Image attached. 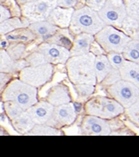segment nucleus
Wrapping results in <instances>:
<instances>
[{
  "mask_svg": "<svg viewBox=\"0 0 139 157\" xmlns=\"http://www.w3.org/2000/svg\"><path fill=\"white\" fill-rule=\"evenodd\" d=\"M75 9L56 6L52 10L47 20L60 29H69Z\"/></svg>",
  "mask_w": 139,
  "mask_h": 157,
  "instance_id": "4468645a",
  "label": "nucleus"
},
{
  "mask_svg": "<svg viewBox=\"0 0 139 157\" xmlns=\"http://www.w3.org/2000/svg\"><path fill=\"white\" fill-rule=\"evenodd\" d=\"M57 6V0H34L22 5V14L30 22L47 20L52 10Z\"/></svg>",
  "mask_w": 139,
  "mask_h": 157,
  "instance_id": "1a4fd4ad",
  "label": "nucleus"
},
{
  "mask_svg": "<svg viewBox=\"0 0 139 157\" xmlns=\"http://www.w3.org/2000/svg\"><path fill=\"white\" fill-rule=\"evenodd\" d=\"M106 56L112 67L116 69H119L125 61V58L121 52H108Z\"/></svg>",
  "mask_w": 139,
  "mask_h": 157,
  "instance_id": "473e14b6",
  "label": "nucleus"
},
{
  "mask_svg": "<svg viewBox=\"0 0 139 157\" xmlns=\"http://www.w3.org/2000/svg\"><path fill=\"white\" fill-rule=\"evenodd\" d=\"M54 74V65L47 63L39 66H26L20 70L19 78L24 83L39 88L48 83Z\"/></svg>",
  "mask_w": 139,
  "mask_h": 157,
  "instance_id": "423d86ee",
  "label": "nucleus"
},
{
  "mask_svg": "<svg viewBox=\"0 0 139 157\" xmlns=\"http://www.w3.org/2000/svg\"><path fill=\"white\" fill-rule=\"evenodd\" d=\"M95 36V40L104 52H121L125 49L131 36L112 26L105 25Z\"/></svg>",
  "mask_w": 139,
  "mask_h": 157,
  "instance_id": "20e7f679",
  "label": "nucleus"
},
{
  "mask_svg": "<svg viewBox=\"0 0 139 157\" xmlns=\"http://www.w3.org/2000/svg\"><path fill=\"white\" fill-rule=\"evenodd\" d=\"M6 131L0 126V135H6Z\"/></svg>",
  "mask_w": 139,
  "mask_h": 157,
  "instance_id": "a19ab883",
  "label": "nucleus"
},
{
  "mask_svg": "<svg viewBox=\"0 0 139 157\" xmlns=\"http://www.w3.org/2000/svg\"><path fill=\"white\" fill-rule=\"evenodd\" d=\"M124 113H126L131 123L139 128V95L135 103L129 108H126Z\"/></svg>",
  "mask_w": 139,
  "mask_h": 157,
  "instance_id": "c756f323",
  "label": "nucleus"
},
{
  "mask_svg": "<svg viewBox=\"0 0 139 157\" xmlns=\"http://www.w3.org/2000/svg\"><path fill=\"white\" fill-rule=\"evenodd\" d=\"M70 32L71 31L67 29H60L54 36H52L48 39H47L46 42L55 44L63 46L70 50L72 45V41H73V39L71 38Z\"/></svg>",
  "mask_w": 139,
  "mask_h": 157,
  "instance_id": "b1692460",
  "label": "nucleus"
},
{
  "mask_svg": "<svg viewBox=\"0 0 139 157\" xmlns=\"http://www.w3.org/2000/svg\"><path fill=\"white\" fill-rule=\"evenodd\" d=\"M6 50L9 54V56L14 60H19L24 58L26 46L22 43H14L8 45V47Z\"/></svg>",
  "mask_w": 139,
  "mask_h": 157,
  "instance_id": "bb28decb",
  "label": "nucleus"
},
{
  "mask_svg": "<svg viewBox=\"0 0 139 157\" xmlns=\"http://www.w3.org/2000/svg\"><path fill=\"white\" fill-rule=\"evenodd\" d=\"M54 106L47 100H41L35 103L26 111L30 115L35 124H47L54 111Z\"/></svg>",
  "mask_w": 139,
  "mask_h": 157,
  "instance_id": "ddd939ff",
  "label": "nucleus"
},
{
  "mask_svg": "<svg viewBox=\"0 0 139 157\" xmlns=\"http://www.w3.org/2000/svg\"><path fill=\"white\" fill-rule=\"evenodd\" d=\"M61 129L55 128L48 124H35L27 135H63Z\"/></svg>",
  "mask_w": 139,
  "mask_h": 157,
  "instance_id": "a878e982",
  "label": "nucleus"
},
{
  "mask_svg": "<svg viewBox=\"0 0 139 157\" xmlns=\"http://www.w3.org/2000/svg\"><path fill=\"white\" fill-rule=\"evenodd\" d=\"M121 79L133 83L139 88V64L125 59L121 67L119 68Z\"/></svg>",
  "mask_w": 139,
  "mask_h": 157,
  "instance_id": "6ab92c4d",
  "label": "nucleus"
},
{
  "mask_svg": "<svg viewBox=\"0 0 139 157\" xmlns=\"http://www.w3.org/2000/svg\"><path fill=\"white\" fill-rule=\"evenodd\" d=\"M79 0H57V6L64 7V8H72L74 7Z\"/></svg>",
  "mask_w": 139,
  "mask_h": 157,
  "instance_id": "c9c22d12",
  "label": "nucleus"
},
{
  "mask_svg": "<svg viewBox=\"0 0 139 157\" xmlns=\"http://www.w3.org/2000/svg\"><path fill=\"white\" fill-rule=\"evenodd\" d=\"M107 91L111 98L119 102L125 109L132 106L139 95V88L123 79L108 85Z\"/></svg>",
  "mask_w": 139,
  "mask_h": 157,
  "instance_id": "0eeeda50",
  "label": "nucleus"
},
{
  "mask_svg": "<svg viewBox=\"0 0 139 157\" xmlns=\"http://www.w3.org/2000/svg\"><path fill=\"white\" fill-rule=\"evenodd\" d=\"M4 108H5V112L6 116H8V118L11 121L16 118L17 116H20L23 111H25L20 106H18L16 103L13 101H4Z\"/></svg>",
  "mask_w": 139,
  "mask_h": 157,
  "instance_id": "c85d7f7f",
  "label": "nucleus"
},
{
  "mask_svg": "<svg viewBox=\"0 0 139 157\" xmlns=\"http://www.w3.org/2000/svg\"><path fill=\"white\" fill-rule=\"evenodd\" d=\"M77 110L73 103H66L54 108L52 116L47 124L55 128H63L72 124L77 119Z\"/></svg>",
  "mask_w": 139,
  "mask_h": 157,
  "instance_id": "9d476101",
  "label": "nucleus"
},
{
  "mask_svg": "<svg viewBox=\"0 0 139 157\" xmlns=\"http://www.w3.org/2000/svg\"><path fill=\"white\" fill-rule=\"evenodd\" d=\"M26 66H29L25 59L14 60L9 56L6 50H0V72L3 73H13L20 71Z\"/></svg>",
  "mask_w": 139,
  "mask_h": 157,
  "instance_id": "a211bd4d",
  "label": "nucleus"
},
{
  "mask_svg": "<svg viewBox=\"0 0 139 157\" xmlns=\"http://www.w3.org/2000/svg\"><path fill=\"white\" fill-rule=\"evenodd\" d=\"M31 22L27 20L26 21H22L20 18L14 17V18H8L2 21L0 23V36L1 35H6L14 30L20 28H25L28 27Z\"/></svg>",
  "mask_w": 139,
  "mask_h": 157,
  "instance_id": "5701e85b",
  "label": "nucleus"
},
{
  "mask_svg": "<svg viewBox=\"0 0 139 157\" xmlns=\"http://www.w3.org/2000/svg\"><path fill=\"white\" fill-rule=\"evenodd\" d=\"M131 38L133 39H136V40H138L139 41V24L138 26L137 27V29L134 30V32L131 34Z\"/></svg>",
  "mask_w": 139,
  "mask_h": 157,
  "instance_id": "58836bf2",
  "label": "nucleus"
},
{
  "mask_svg": "<svg viewBox=\"0 0 139 157\" xmlns=\"http://www.w3.org/2000/svg\"><path fill=\"white\" fill-rule=\"evenodd\" d=\"M123 57L125 59L133 61L139 64V41L136 39H131L126 45L122 52Z\"/></svg>",
  "mask_w": 139,
  "mask_h": 157,
  "instance_id": "393cba45",
  "label": "nucleus"
},
{
  "mask_svg": "<svg viewBox=\"0 0 139 157\" xmlns=\"http://www.w3.org/2000/svg\"><path fill=\"white\" fill-rule=\"evenodd\" d=\"M25 60H26V62L28 63L29 66H39V65L48 63L47 61L46 58H45V56L40 52H37V51L33 52L32 53H31V54H29L25 58Z\"/></svg>",
  "mask_w": 139,
  "mask_h": 157,
  "instance_id": "2f4dec72",
  "label": "nucleus"
},
{
  "mask_svg": "<svg viewBox=\"0 0 139 157\" xmlns=\"http://www.w3.org/2000/svg\"><path fill=\"white\" fill-rule=\"evenodd\" d=\"M11 79V75L10 73H3L0 72V91L4 89V87L8 83Z\"/></svg>",
  "mask_w": 139,
  "mask_h": 157,
  "instance_id": "e433bc0d",
  "label": "nucleus"
},
{
  "mask_svg": "<svg viewBox=\"0 0 139 157\" xmlns=\"http://www.w3.org/2000/svg\"><path fill=\"white\" fill-rule=\"evenodd\" d=\"M127 16L139 24V0H124Z\"/></svg>",
  "mask_w": 139,
  "mask_h": 157,
  "instance_id": "cd10ccee",
  "label": "nucleus"
},
{
  "mask_svg": "<svg viewBox=\"0 0 139 157\" xmlns=\"http://www.w3.org/2000/svg\"><path fill=\"white\" fill-rule=\"evenodd\" d=\"M80 130L85 135H110L112 133L111 126L105 119L90 115L83 118Z\"/></svg>",
  "mask_w": 139,
  "mask_h": 157,
  "instance_id": "f8f14e48",
  "label": "nucleus"
},
{
  "mask_svg": "<svg viewBox=\"0 0 139 157\" xmlns=\"http://www.w3.org/2000/svg\"><path fill=\"white\" fill-rule=\"evenodd\" d=\"M104 3H105V0H88L87 6L91 9L98 12L99 10L104 6Z\"/></svg>",
  "mask_w": 139,
  "mask_h": 157,
  "instance_id": "f704fd0d",
  "label": "nucleus"
},
{
  "mask_svg": "<svg viewBox=\"0 0 139 157\" xmlns=\"http://www.w3.org/2000/svg\"><path fill=\"white\" fill-rule=\"evenodd\" d=\"M94 67H95V73L96 76L97 83H102L104 79L106 77L107 75L109 74V72L112 69V67L111 65L107 56L104 53L96 56Z\"/></svg>",
  "mask_w": 139,
  "mask_h": 157,
  "instance_id": "aec40b11",
  "label": "nucleus"
},
{
  "mask_svg": "<svg viewBox=\"0 0 139 157\" xmlns=\"http://www.w3.org/2000/svg\"><path fill=\"white\" fill-rule=\"evenodd\" d=\"M95 58L96 55L89 52L68 59L65 65L70 81L73 84L88 83L96 85L97 82L94 67Z\"/></svg>",
  "mask_w": 139,
  "mask_h": 157,
  "instance_id": "f257e3e1",
  "label": "nucleus"
},
{
  "mask_svg": "<svg viewBox=\"0 0 139 157\" xmlns=\"http://www.w3.org/2000/svg\"><path fill=\"white\" fill-rule=\"evenodd\" d=\"M95 41V36L88 33H80L75 35L72 45L70 49L71 56L81 55L90 52V46Z\"/></svg>",
  "mask_w": 139,
  "mask_h": 157,
  "instance_id": "dca6fc26",
  "label": "nucleus"
},
{
  "mask_svg": "<svg viewBox=\"0 0 139 157\" xmlns=\"http://www.w3.org/2000/svg\"><path fill=\"white\" fill-rule=\"evenodd\" d=\"M10 17H11V13L8 9L4 6H0V23Z\"/></svg>",
  "mask_w": 139,
  "mask_h": 157,
  "instance_id": "4c0bfd02",
  "label": "nucleus"
},
{
  "mask_svg": "<svg viewBox=\"0 0 139 157\" xmlns=\"http://www.w3.org/2000/svg\"><path fill=\"white\" fill-rule=\"evenodd\" d=\"M98 14L105 25L121 29L127 18V11L124 0H105Z\"/></svg>",
  "mask_w": 139,
  "mask_h": 157,
  "instance_id": "6e6552de",
  "label": "nucleus"
},
{
  "mask_svg": "<svg viewBox=\"0 0 139 157\" xmlns=\"http://www.w3.org/2000/svg\"><path fill=\"white\" fill-rule=\"evenodd\" d=\"M6 38L11 42H29L36 38V35L28 28H20L15 30L6 34Z\"/></svg>",
  "mask_w": 139,
  "mask_h": 157,
  "instance_id": "4be33fe9",
  "label": "nucleus"
},
{
  "mask_svg": "<svg viewBox=\"0 0 139 157\" xmlns=\"http://www.w3.org/2000/svg\"><path fill=\"white\" fill-rule=\"evenodd\" d=\"M14 129L20 134H27L35 125L27 111H23L20 116L11 121Z\"/></svg>",
  "mask_w": 139,
  "mask_h": 157,
  "instance_id": "412c9836",
  "label": "nucleus"
},
{
  "mask_svg": "<svg viewBox=\"0 0 139 157\" xmlns=\"http://www.w3.org/2000/svg\"><path fill=\"white\" fill-rule=\"evenodd\" d=\"M28 28L36 35V36L40 37L45 41L54 36L60 29V28L51 23L47 20L31 22Z\"/></svg>",
  "mask_w": 139,
  "mask_h": 157,
  "instance_id": "f3484780",
  "label": "nucleus"
},
{
  "mask_svg": "<svg viewBox=\"0 0 139 157\" xmlns=\"http://www.w3.org/2000/svg\"><path fill=\"white\" fill-rule=\"evenodd\" d=\"M17 3L19 5H24L26 3H30V2H32L34 0H16Z\"/></svg>",
  "mask_w": 139,
  "mask_h": 157,
  "instance_id": "ea45409f",
  "label": "nucleus"
},
{
  "mask_svg": "<svg viewBox=\"0 0 139 157\" xmlns=\"http://www.w3.org/2000/svg\"><path fill=\"white\" fill-rule=\"evenodd\" d=\"M35 51L42 53L47 61L53 65L65 64L71 57V52L68 48L46 41L40 44Z\"/></svg>",
  "mask_w": 139,
  "mask_h": 157,
  "instance_id": "9b49d317",
  "label": "nucleus"
},
{
  "mask_svg": "<svg viewBox=\"0 0 139 157\" xmlns=\"http://www.w3.org/2000/svg\"><path fill=\"white\" fill-rule=\"evenodd\" d=\"M46 100L48 101L54 107L70 103L72 101V97L69 88L62 83L54 85L47 92Z\"/></svg>",
  "mask_w": 139,
  "mask_h": 157,
  "instance_id": "2eb2a0df",
  "label": "nucleus"
},
{
  "mask_svg": "<svg viewBox=\"0 0 139 157\" xmlns=\"http://www.w3.org/2000/svg\"><path fill=\"white\" fill-rule=\"evenodd\" d=\"M121 79V75H120V72H119V69H116V68H113L109 72V74L107 75L106 77L104 79V81L102 83H104L105 85H111L112 83H115L116 81Z\"/></svg>",
  "mask_w": 139,
  "mask_h": 157,
  "instance_id": "72a5a7b5",
  "label": "nucleus"
},
{
  "mask_svg": "<svg viewBox=\"0 0 139 157\" xmlns=\"http://www.w3.org/2000/svg\"><path fill=\"white\" fill-rule=\"evenodd\" d=\"M85 111L90 116L110 120L124 114L125 108L112 98L96 96L87 101Z\"/></svg>",
  "mask_w": 139,
  "mask_h": 157,
  "instance_id": "39448f33",
  "label": "nucleus"
},
{
  "mask_svg": "<svg viewBox=\"0 0 139 157\" xmlns=\"http://www.w3.org/2000/svg\"><path fill=\"white\" fill-rule=\"evenodd\" d=\"M2 100L13 101L23 110H27L38 100V88L24 83L20 78L8 83L2 91Z\"/></svg>",
  "mask_w": 139,
  "mask_h": 157,
  "instance_id": "f03ea898",
  "label": "nucleus"
},
{
  "mask_svg": "<svg viewBox=\"0 0 139 157\" xmlns=\"http://www.w3.org/2000/svg\"><path fill=\"white\" fill-rule=\"evenodd\" d=\"M104 26L105 23L100 18L98 12L86 6L74 10L69 29L73 35L80 33L96 35Z\"/></svg>",
  "mask_w": 139,
  "mask_h": 157,
  "instance_id": "7ed1b4c3",
  "label": "nucleus"
},
{
  "mask_svg": "<svg viewBox=\"0 0 139 157\" xmlns=\"http://www.w3.org/2000/svg\"><path fill=\"white\" fill-rule=\"evenodd\" d=\"M95 86L88 83H80V84H74L75 91L78 94L79 99H86L92 95L95 91Z\"/></svg>",
  "mask_w": 139,
  "mask_h": 157,
  "instance_id": "7c9ffc66",
  "label": "nucleus"
}]
</instances>
